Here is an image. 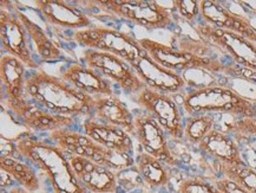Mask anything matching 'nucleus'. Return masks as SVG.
Returning <instances> with one entry per match:
<instances>
[{"label":"nucleus","instance_id":"nucleus-1","mask_svg":"<svg viewBox=\"0 0 256 193\" xmlns=\"http://www.w3.org/2000/svg\"><path fill=\"white\" fill-rule=\"evenodd\" d=\"M25 93L34 103L58 115L70 117L94 115V96L80 93L62 77L48 74L42 69L28 75Z\"/></svg>","mask_w":256,"mask_h":193},{"label":"nucleus","instance_id":"nucleus-2","mask_svg":"<svg viewBox=\"0 0 256 193\" xmlns=\"http://www.w3.org/2000/svg\"><path fill=\"white\" fill-rule=\"evenodd\" d=\"M16 143L19 156L46 175L54 193H88L78 181L68 155L58 146L32 136H22Z\"/></svg>","mask_w":256,"mask_h":193},{"label":"nucleus","instance_id":"nucleus-3","mask_svg":"<svg viewBox=\"0 0 256 193\" xmlns=\"http://www.w3.org/2000/svg\"><path fill=\"white\" fill-rule=\"evenodd\" d=\"M180 106L189 116L214 113L238 117L256 116L254 100L222 86H206L188 91L180 99Z\"/></svg>","mask_w":256,"mask_h":193},{"label":"nucleus","instance_id":"nucleus-4","mask_svg":"<svg viewBox=\"0 0 256 193\" xmlns=\"http://www.w3.org/2000/svg\"><path fill=\"white\" fill-rule=\"evenodd\" d=\"M74 39L80 47L88 48V50L116 55L126 60L129 64H132L140 56L146 54L138 39L134 36L104 26L77 30L74 34Z\"/></svg>","mask_w":256,"mask_h":193},{"label":"nucleus","instance_id":"nucleus-5","mask_svg":"<svg viewBox=\"0 0 256 193\" xmlns=\"http://www.w3.org/2000/svg\"><path fill=\"white\" fill-rule=\"evenodd\" d=\"M98 9L110 16L126 19L148 30L166 29L174 23L172 13L156 2L144 0H105L92 2Z\"/></svg>","mask_w":256,"mask_h":193},{"label":"nucleus","instance_id":"nucleus-6","mask_svg":"<svg viewBox=\"0 0 256 193\" xmlns=\"http://www.w3.org/2000/svg\"><path fill=\"white\" fill-rule=\"evenodd\" d=\"M132 100L152 115L169 136L175 140L184 139V120L180 106L172 95L146 87L140 94L134 95Z\"/></svg>","mask_w":256,"mask_h":193},{"label":"nucleus","instance_id":"nucleus-7","mask_svg":"<svg viewBox=\"0 0 256 193\" xmlns=\"http://www.w3.org/2000/svg\"><path fill=\"white\" fill-rule=\"evenodd\" d=\"M86 67L94 69L102 76L109 80L111 83L117 84L124 93L128 95L140 94L146 86L138 77L134 68L126 60L116 56L96 50H88L84 52L83 58Z\"/></svg>","mask_w":256,"mask_h":193},{"label":"nucleus","instance_id":"nucleus-8","mask_svg":"<svg viewBox=\"0 0 256 193\" xmlns=\"http://www.w3.org/2000/svg\"><path fill=\"white\" fill-rule=\"evenodd\" d=\"M142 48L157 63L170 70L184 71L192 69H201L209 73H220L228 70L224 65L212 57H203L192 52L180 50L149 38L138 39Z\"/></svg>","mask_w":256,"mask_h":193},{"label":"nucleus","instance_id":"nucleus-9","mask_svg":"<svg viewBox=\"0 0 256 193\" xmlns=\"http://www.w3.org/2000/svg\"><path fill=\"white\" fill-rule=\"evenodd\" d=\"M203 41L227 54L236 64L256 75V43L235 32L220 30L208 24L196 26Z\"/></svg>","mask_w":256,"mask_h":193},{"label":"nucleus","instance_id":"nucleus-10","mask_svg":"<svg viewBox=\"0 0 256 193\" xmlns=\"http://www.w3.org/2000/svg\"><path fill=\"white\" fill-rule=\"evenodd\" d=\"M0 38H2V49L8 55L18 58L26 68L38 70L39 65L30 47V37L24 25L19 21L13 9L2 8L0 11Z\"/></svg>","mask_w":256,"mask_h":193},{"label":"nucleus","instance_id":"nucleus-11","mask_svg":"<svg viewBox=\"0 0 256 193\" xmlns=\"http://www.w3.org/2000/svg\"><path fill=\"white\" fill-rule=\"evenodd\" d=\"M166 135L163 127L152 115L146 112L134 115V137L140 148L170 167H175L178 162L170 149Z\"/></svg>","mask_w":256,"mask_h":193},{"label":"nucleus","instance_id":"nucleus-12","mask_svg":"<svg viewBox=\"0 0 256 193\" xmlns=\"http://www.w3.org/2000/svg\"><path fill=\"white\" fill-rule=\"evenodd\" d=\"M13 115L28 128L36 132H54L58 129H68L74 125V117L58 115L45 109L37 103H32L28 97L17 102H5Z\"/></svg>","mask_w":256,"mask_h":193},{"label":"nucleus","instance_id":"nucleus-13","mask_svg":"<svg viewBox=\"0 0 256 193\" xmlns=\"http://www.w3.org/2000/svg\"><path fill=\"white\" fill-rule=\"evenodd\" d=\"M68 158L78 181L88 193L118 192L120 185L116 172L83 156L68 155Z\"/></svg>","mask_w":256,"mask_h":193},{"label":"nucleus","instance_id":"nucleus-14","mask_svg":"<svg viewBox=\"0 0 256 193\" xmlns=\"http://www.w3.org/2000/svg\"><path fill=\"white\" fill-rule=\"evenodd\" d=\"M130 65L150 89L166 94H176L184 89L186 86V81L182 75L164 68L148 54H144Z\"/></svg>","mask_w":256,"mask_h":193},{"label":"nucleus","instance_id":"nucleus-15","mask_svg":"<svg viewBox=\"0 0 256 193\" xmlns=\"http://www.w3.org/2000/svg\"><path fill=\"white\" fill-rule=\"evenodd\" d=\"M200 15L206 24L212 28L235 32L256 43V29L247 19L232 12L222 3L212 0L200 2Z\"/></svg>","mask_w":256,"mask_h":193},{"label":"nucleus","instance_id":"nucleus-16","mask_svg":"<svg viewBox=\"0 0 256 193\" xmlns=\"http://www.w3.org/2000/svg\"><path fill=\"white\" fill-rule=\"evenodd\" d=\"M37 10L42 17L52 25L65 29H84L94 28V23L80 8L60 0H38L36 2Z\"/></svg>","mask_w":256,"mask_h":193},{"label":"nucleus","instance_id":"nucleus-17","mask_svg":"<svg viewBox=\"0 0 256 193\" xmlns=\"http://www.w3.org/2000/svg\"><path fill=\"white\" fill-rule=\"evenodd\" d=\"M206 155L221 166H244L240 145L232 136L221 129H212L198 146Z\"/></svg>","mask_w":256,"mask_h":193},{"label":"nucleus","instance_id":"nucleus-18","mask_svg":"<svg viewBox=\"0 0 256 193\" xmlns=\"http://www.w3.org/2000/svg\"><path fill=\"white\" fill-rule=\"evenodd\" d=\"M60 77L80 93L90 95V96L97 97L114 95L112 83L86 65L80 63L71 64L60 74Z\"/></svg>","mask_w":256,"mask_h":193},{"label":"nucleus","instance_id":"nucleus-19","mask_svg":"<svg viewBox=\"0 0 256 193\" xmlns=\"http://www.w3.org/2000/svg\"><path fill=\"white\" fill-rule=\"evenodd\" d=\"M82 129L85 135L91 137L94 142L100 143L102 146L120 149L132 154L134 143L131 135L120 127L100 122L94 116H91L83 121Z\"/></svg>","mask_w":256,"mask_h":193},{"label":"nucleus","instance_id":"nucleus-20","mask_svg":"<svg viewBox=\"0 0 256 193\" xmlns=\"http://www.w3.org/2000/svg\"><path fill=\"white\" fill-rule=\"evenodd\" d=\"M94 119L116 126L134 136V115L116 95L94 97Z\"/></svg>","mask_w":256,"mask_h":193},{"label":"nucleus","instance_id":"nucleus-21","mask_svg":"<svg viewBox=\"0 0 256 193\" xmlns=\"http://www.w3.org/2000/svg\"><path fill=\"white\" fill-rule=\"evenodd\" d=\"M0 77L5 88V102H17L26 99V67L18 58L4 55L0 61Z\"/></svg>","mask_w":256,"mask_h":193},{"label":"nucleus","instance_id":"nucleus-22","mask_svg":"<svg viewBox=\"0 0 256 193\" xmlns=\"http://www.w3.org/2000/svg\"><path fill=\"white\" fill-rule=\"evenodd\" d=\"M134 168L138 172L143 184L152 189L168 187L172 179L170 166L148 154L142 148L137 152L134 158Z\"/></svg>","mask_w":256,"mask_h":193},{"label":"nucleus","instance_id":"nucleus-23","mask_svg":"<svg viewBox=\"0 0 256 193\" xmlns=\"http://www.w3.org/2000/svg\"><path fill=\"white\" fill-rule=\"evenodd\" d=\"M50 139L58 146L65 154L77 155L94 159L100 143L94 142L91 137L84 133L76 132L74 129H58L50 133Z\"/></svg>","mask_w":256,"mask_h":193},{"label":"nucleus","instance_id":"nucleus-24","mask_svg":"<svg viewBox=\"0 0 256 193\" xmlns=\"http://www.w3.org/2000/svg\"><path fill=\"white\" fill-rule=\"evenodd\" d=\"M16 15L18 16L19 21L24 25L26 32H28L30 39L34 44L36 50H37L39 57L45 62H54L59 61L63 58L60 49L54 42L51 41V38L45 34V31L38 24L32 21L28 16H26L24 12L20 11L18 8H13Z\"/></svg>","mask_w":256,"mask_h":193},{"label":"nucleus","instance_id":"nucleus-25","mask_svg":"<svg viewBox=\"0 0 256 193\" xmlns=\"http://www.w3.org/2000/svg\"><path fill=\"white\" fill-rule=\"evenodd\" d=\"M0 169L8 172L19 185L34 193L40 188V181L34 169L28 165L20 161L17 158H5L0 156Z\"/></svg>","mask_w":256,"mask_h":193},{"label":"nucleus","instance_id":"nucleus-26","mask_svg":"<svg viewBox=\"0 0 256 193\" xmlns=\"http://www.w3.org/2000/svg\"><path fill=\"white\" fill-rule=\"evenodd\" d=\"M216 121L212 114L192 115L184 120V140L192 146H198L208 134L215 129Z\"/></svg>","mask_w":256,"mask_h":193},{"label":"nucleus","instance_id":"nucleus-27","mask_svg":"<svg viewBox=\"0 0 256 193\" xmlns=\"http://www.w3.org/2000/svg\"><path fill=\"white\" fill-rule=\"evenodd\" d=\"M222 176L234 181L240 187L249 193H256V171L247 165L244 166H221Z\"/></svg>","mask_w":256,"mask_h":193},{"label":"nucleus","instance_id":"nucleus-28","mask_svg":"<svg viewBox=\"0 0 256 193\" xmlns=\"http://www.w3.org/2000/svg\"><path fill=\"white\" fill-rule=\"evenodd\" d=\"M235 139V141L256 143V116L238 117L224 130Z\"/></svg>","mask_w":256,"mask_h":193},{"label":"nucleus","instance_id":"nucleus-29","mask_svg":"<svg viewBox=\"0 0 256 193\" xmlns=\"http://www.w3.org/2000/svg\"><path fill=\"white\" fill-rule=\"evenodd\" d=\"M175 193H222L212 181L206 180L201 176L186 178L177 186Z\"/></svg>","mask_w":256,"mask_h":193},{"label":"nucleus","instance_id":"nucleus-30","mask_svg":"<svg viewBox=\"0 0 256 193\" xmlns=\"http://www.w3.org/2000/svg\"><path fill=\"white\" fill-rule=\"evenodd\" d=\"M178 15L186 22H194L200 15V2L198 0H176L174 2Z\"/></svg>","mask_w":256,"mask_h":193},{"label":"nucleus","instance_id":"nucleus-31","mask_svg":"<svg viewBox=\"0 0 256 193\" xmlns=\"http://www.w3.org/2000/svg\"><path fill=\"white\" fill-rule=\"evenodd\" d=\"M212 182H214V185L222 193H249L246 191V189L240 187V186L238 184H235L234 181L224 178V176H222V178H218V179H215Z\"/></svg>","mask_w":256,"mask_h":193},{"label":"nucleus","instance_id":"nucleus-32","mask_svg":"<svg viewBox=\"0 0 256 193\" xmlns=\"http://www.w3.org/2000/svg\"><path fill=\"white\" fill-rule=\"evenodd\" d=\"M16 154H18L17 143L10 139H5L2 136V156L5 158H16ZM18 159V158H17Z\"/></svg>","mask_w":256,"mask_h":193},{"label":"nucleus","instance_id":"nucleus-33","mask_svg":"<svg viewBox=\"0 0 256 193\" xmlns=\"http://www.w3.org/2000/svg\"><path fill=\"white\" fill-rule=\"evenodd\" d=\"M2 171V169H0ZM16 180L8 174V172L2 171V181H0V186H2V191H8L10 188H12L14 186Z\"/></svg>","mask_w":256,"mask_h":193},{"label":"nucleus","instance_id":"nucleus-34","mask_svg":"<svg viewBox=\"0 0 256 193\" xmlns=\"http://www.w3.org/2000/svg\"><path fill=\"white\" fill-rule=\"evenodd\" d=\"M6 193H31V192H28V189L22 187V186H13L12 188H10L8 191H6Z\"/></svg>","mask_w":256,"mask_h":193},{"label":"nucleus","instance_id":"nucleus-35","mask_svg":"<svg viewBox=\"0 0 256 193\" xmlns=\"http://www.w3.org/2000/svg\"><path fill=\"white\" fill-rule=\"evenodd\" d=\"M137 193H156V192H137Z\"/></svg>","mask_w":256,"mask_h":193},{"label":"nucleus","instance_id":"nucleus-36","mask_svg":"<svg viewBox=\"0 0 256 193\" xmlns=\"http://www.w3.org/2000/svg\"><path fill=\"white\" fill-rule=\"evenodd\" d=\"M252 147H254V148L256 149V143H252Z\"/></svg>","mask_w":256,"mask_h":193},{"label":"nucleus","instance_id":"nucleus-37","mask_svg":"<svg viewBox=\"0 0 256 193\" xmlns=\"http://www.w3.org/2000/svg\"><path fill=\"white\" fill-rule=\"evenodd\" d=\"M2 193H6V191H2Z\"/></svg>","mask_w":256,"mask_h":193},{"label":"nucleus","instance_id":"nucleus-38","mask_svg":"<svg viewBox=\"0 0 256 193\" xmlns=\"http://www.w3.org/2000/svg\"><path fill=\"white\" fill-rule=\"evenodd\" d=\"M254 102H255V106H256V100H254Z\"/></svg>","mask_w":256,"mask_h":193}]
</instances>
